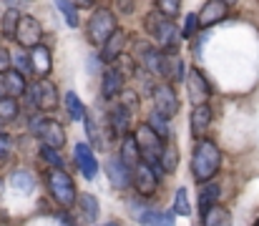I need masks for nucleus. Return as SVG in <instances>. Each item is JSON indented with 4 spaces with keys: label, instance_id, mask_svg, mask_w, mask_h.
Segmentation results:
<instances>
[{
    "label": "nucleus",
    "instance_id": "obj_48",
    "mask_svg": "<svg viewBox=\"0 0 259 226\" xmlns=\"http://www.w3.org/2000/svg\"><path fill=\"white\" fill-rule=\"evenodd\" d=\"M222 3H224V5H227V8H229V5H237V3H239V0H222Z\"/></svg>",
    "mask_w": 259,
    "mask_h": 226
},
{
    "label": "nucleus",
    "instance_id": "obj_2",
    "mask_svg": "<svg viewBox=\"0 0 259 226\" xmlns=\"http://www.w3.org/2000/svg\"><path fill=\"white\" fill-rule=\"evenodd\" d=\"M46 186H48V194H51L63 209L76 206L78 191H76L73 178H71L63 168H51V171L46 173Z\"/></svg>",
    "mask_w": 259,
    "mask_h": 226
},
{
    "label": "nucleus",
    "instance_id": "obj_37",
    "mask_svg": "<svg viewBox=\"0 0 259 226\" xmlns=\"http://www.w3.org/2000/svg\"><path fill=\"white\" fill-rule=\"evenodd\" d=\"M40 158H43L51 168H63V166H66V161H63L61 151L51 149V146H43V149H40Z\"/></svg>",
    "mask_w": 259,
    "mask_h": 226
},
{
    "label": "nucleus",
    "instance_id": "obj_14",
    "mask_svg": "<svg viewBox=\"0 0 259 226\" xmlns=\"http://www.w3.org/2000/svg\"><path fill=\"white\" fill-rule=\"evenodd\" d=\"M126 53V33L121 30V28H116L113 33H111V38L101 46V61L103 63H116V58L118 56H123Z\"/></svg>",
    "mask_w": 259,
    "mask_h": 226
},
{
    "label": "nucleus",
    "instance_id": "obj_42",
    "mask_svg": "<svg viewBox=\"0 0 259 226\" xmlns=\"http://www.w3.org/2000/svg\"><path fill=\"white\" fill-rule=\"evenodd\" d=\"M113 8L121 15H131L134 13V0H113Z\"/></svg>",
    "mask_w": 259,
    "mask_h": 226
},
{
    "label": "nucleus",
    "instance_id": "obj_45",
    "mask_svg": "<svg viewBox=\"0 0 259 226\" xmlns=\"http://www.w3.org/2000/svg\"><path fill=\"white\" fill-rule=\"evenodd\" d=\"M76 8H96V0H73Z\"/></svg>",
    "mask_w": 259,
    "mask_h": 226
},
{
    "label": "nucleus",
    "instance_id": "obj_26",
    "mask_svg": "<svg viewBox=\"0 0 259 226\" xmlns=\"http://www.w3.org/2000/svg\"><path fill=\"white\" fill-rule=\"evenodd\" d=\"M146 123H149V128H154V133H156L159 139H164V141H169V139H171V126H169V118H166V116H161L159 111H151Z\"/></svg>",
    "mask_w": 259,
    "mask_h": 226
},
{
    "label": "nucleus",
    "instance_id": "obj_20",
    "mask_svg": "<svg viewBox=\"0 0 259 226\" xmlns=\"http://www.w3.org/2000/svg\"><path fill=\"white\" fill-rule=\"evenodd\" d=\"M108 123H111V131L113 136H128V128H131V113L121 106H113L108 111Z\"/></svg>",
    "mask_w": 259,
    "mask_h": 226
},
{
    "label": "nucleus",
    "instance_id": "obj_49",
    "mask_svg": "<svg viewBox=\"0 0 259 226\" xmlns=\"http://www.w3.org/2000/svg\"><path fill=\"white\" fill-rule=\"evenodd\" d=\"M106 226H123V224H121V221H108Z\"/></svg>",
    "mask_w": 259,
    "mask_h": 226
},
{
    "label": "nucleus",
    "instance_id": "obj_19",
    "mask_svg": "<svg viewBox=\"0 0 259 226\" xmlns=\"http://www.w3.org/2000/svg\"><path fill=\"white\" fill-rule=\"evenodd\" d=\"M35 83H38V88H35V93H38V111L51 113L56 108V103H58V88L51 80H35Z\"/></svg>",
    "mask_w": 259,
    "mask_h": 226
},
{
    "label": "nucleus",
    "instance_id": "obj_11",
    "mask_svg": "<svg viewBox=\"0 0 259 226\" xmlns=\"http://www.w3.org/2000/svg\"><path fill=\"white\" fill-rule=\"evenodd\" d=\"M106 176H108V181H111V186H113L116 191L131 189V171L121 163L118 156H111V158L106 161Z\"/></svg>",
    "mask_w": 259,
    "mask_h": 226
},
{
    "label": "nucleus",
    "instance_id": "obj_8",
    "mask_svg": "<svg viewBox=\"0 0 259 226\" xmlns=\"http://www.w3.org/2000/svg\"><path fill=\"white\" fill-rule=\"evenodd\" d=\"M13 38L18 40L20 48H35L40 43V38H43V28H40V23L33 15H20Z\"/></svg>",
    "mask_w": 259,
    "mask_h": 226
},
{
    "label": "nucleus",
    "instance_id": "obj_35",
    "mask_svg": "<svg viewBox=\"0 0 259 226\" xmlns=\"http://www.w3.org/2000/svg\"><path fill=\"white\" fill-rule=\"evenodd\" d=\"M20 113V106H18V98H0V121H13L15 116Z\"/></svg>",
    "mask_w": 259,
    "mask_h": 226
},
{
    "label": "nucleus",
    "instance_id": "obj_25",
    "mask_svg": "<svg viewBox=\"0 0 259 226\" xmlns=\"http://www.w3.org/2000/svg\"><path fill=\"white\" fill-rule=\"evenodd\" d=\"M201 226H232L229 209H224L222 204H217L214 209H209V211L201 216Z\"/></svg>",
    "mask_w": 259,
    "mask_h": 226
},
{
    "label": "nucleus",
    "instance_id": "obj_9",
    "mask_svg": "<svg viewBox=\"0 0 259 226\" xmlns=\"http://www.w3.org/2000/svg\"><path fill=\"white\" fill-rule=\"evenodd\" d=\"M131 186L136 189V194L151 196V194H156V189H159V176H156V171H154L149 163L141 161V163L131 171Z\"/></svg>",
    "mask_w": 259,
    "mask_h": 226
},
{
    "label": "nucleus",
    "instance_id": "obj_28",
    "mask_svg": "<svg viewBox=\"0 0 259 226\" xmlns=\"http://www.w3.org/2000/svg\"><path fill=\"white\" fill-rule=\"evenodd\" d=\"M169 20H171V18L161 15V13H159V10L154 8V10H151V13H149V15L144 18V28H146V33H149V35H151V38L156 40V35L161 33V28H164V25H166Z\"/></svg>",
    "mask_w": 259,
    "mask_h": 226
},
{
    "label": "nucleus",
    "instance_id": "obj_22",
    "mask_svg": "<svg viewBox=\"0 0 259 226\" xmlns=\"http://www.w3.org/2000/svg\"><path fill=\"white\" fill-rule=\"evenodd\" d=\"M76 201H78V211H81L83 221L96 224V221H98V214H101V204H98V199H96L93 194H81Z\"/></svg>",
    "mask_w": 259,
    "mask_h": 226
},
{
    "label": "nucleus",
    "instance_id": "obj_30",
    "mask_svg": "<svg viewBox=\"0 0 259 226\" xmlns=\"http://www.w3.org/2000/svg\"><path fill=\"white\" fill-rule=\"evenodd\" d=\"M10 184H13V189H18L20 194H30V191L35 189V178H33V173H28V171H13V173H10Z\"/></svg>",
    "mask_w": 259,
    "mask_h": 226
},
{
    "label": "nucleus",
    "instance_id": "obj_46",
    "mask_svg": "<svg viewBox=\"0 0 259 226\" xmlns=\"http://www.w3.org/2000/svg\"><path fill=\"white\" fill-rule=\"evenodd\" d=\"M5 3V8H13V10H20V5H23V0H3Z\"/></svg>",
    "mask_w": 259,
    "mask_h": 226
},
{
    "label": "nucleus",
    "instance_id": "obj_16",
    "mask_svg": "<svg viewBox=\"0 0 259 226\" xmlns=\"http://www.w3.org/2000/svg\"><path fill=\"white\" fill-rule=\"evenodd\" d=\"M211 118H214V113H211V106H209V103H204V106H194L191 118H189V126H191L194 139H201V136L206 133Z\"/></svg>",
    "mask_w": 259,
    "mask_h": 226
},
{
    "label": "nucleus",
    "instance_id": "obj_7",
    "mask_svg": "<svg viewBox=\"0 0 259 226\" xmlns=\"http://www.w3.org/2000/svg\"><path fill=\"white\" fill-rule=\"evenodd\" d=\"M151 98H154V111H159L161 116L174 118V116L179 113V96H176L171 83H159V85H154Z\"/></svg>",
    "mask_w": 259,
    "mask_h": 226
},
{
    "label": "nucleus",
    "instance_id": "obj_43",
    "mask_svg": "<svg viewBox=\"0 0 259 226\" xmlns=\"http://www.w3.org/2000/svg\"><path fill=\"white\" fill-rule=\"evenodd\" d=\"M10 68H13V66H10V51L0 46V75L8 73Z\"/></svg>",
    "mask_w": 259,
    "mask_h": 226
},
{
    "label": "nucleus",
    "instance_id": "obj_32",
    "mask_svg": "<svg viewBox=\"0 0 259 226\" xmlns=\"http://www.w3.org/2000/svg\"><path fill=\"white\" fill-rule=\"evenodd\" d=\"M10 66L20 75H33L30 73V56L25 53V48H15V53H10Z\"/></svg>",
    "mask_w": 259,
    "mask_h": 226
},
{
    "label": "nucleus",
    "instance_id": "obj_17",
    "mask_svg": "<svg viewBox=\"0 0 259 226\" xmlns=\"http://www.w3.org/2000/svg\"><path fill=\"white\" fill-rule=\"evenodd\" d=\"M123 83H126V78L116 71V66H108L103 71V80H101V96L103 98H116L123 91Z\"/></svg>",
    "mask_w": 259,
    "mask_h": 226
},
{
    "label": "nucleus",
    "instance_id": "obj_27",
    "mask_svg": "<svg viewBox=\"0 0 259 226\" xmlns=\"http://www.w3.org/2000/svg\"><path fill=\"white\" fill-rule=\"evenodd\" d=\"M159 168H161V173H174L179 168V149L174 144H164L161 158H159Z\"/></svg>",
    "mask_w": 259,
    "mask_h": 226
},
{
    "label": "nucleus",
    "instance_id": "obj_4",
    "mask_svg": "<svg viewBox=\"0 0 259 226\" xmlns=\"http://www.w3.org/2000/svg\"><path fill=\"white\" fill-rule=\"evenodd\" d=\"M116 28H118L116 25V15L108 8H96L86 23V35L93 46H103Z\"/></svg>",
    "mask_w": 259,
    "mask_h": 226
},
{
    "label": "nucleus",
    "instance_id": "obj_51",
    "mask_svg": "<svg viewBox=\"0 0 259 226\" xmlns=\"http://www.w3.org/2000/svg\"><path fill=\"white\" fill-rule=\"evenodd\" d=\"M252 226H259V219H257V221H254V224H252Z\"/></svg>",
    "mask_w": 259,
    "mask_h": 226
},
{
    "label": "nucleus",
    "instance_id": "obj_47",
    "mask_svg": "<svg viewBox=\"0 0 259 226\" xmlns=\"http://www.w3.org/2000/svg\"><path fill=\"white\" fill-rule=\"evenodd\" d=\"M0 98H5V83H3V75H0Z\"/></svg>",
    "mask_w": 259,
    "mask_h": 226
},
{
    "label": "nucleus",
    "instance_id": "obj_6",
    "mask_svg": "<svg viewBox=\"0 0 259 226\" xmlns=\"http://www.w3.org/2000/svg\"><path fill=\"white\" fill-rule=\"evenodd\" d=\"M184 83H186V96H189V101H191V106H204V103H209V98H211V85H209V80L204 78V73L199 71V68H191L186 78H184Z\"/></svg>",
    "mask_w": 259,
    "mask_h": 226
},
{
    "label": "nucleus",
    "instance_id": "obj_23",
    "mask_svg": "<svg viewBox=\"0 0 259 226\" xmlns=\"http://www.w3.org/2000/svg\"><path fill=\"white\" fill-rule=\"evenodd\" d=\"M3 83H5V96L8 98H20L25 93V88H28L25 75H20L18 71H13V68L8 73H3Z\"/></svg>",
    "mask_w": 259,
    "mask_h": 226
},
{
    "label": "nucleus",
    "instance_id": "obj_24",
    "mask_svg": "<svg viewBox=\"0 0 259 226\" xmlns=\"http://www.w3.org/2000/svg\"><path fill=\"white\" fill-rule=\"evenodd\" d=\"M139 224L141 226H174L176 216L169 211H159V209H146L144 214H139Z\"/></svg>",
    "mask_w": 259,
    "mask_h": 226
},
{
    "label": "nucleus",
    "instance_id": "obj_13",
    "mask_svg": "<svg viewBox=\"0 0 259 226\" xmlns=\"http://www.w3.org/2000/svg\"><path fill=\"white\" fill-rule=\"evenodd\" d=\"M159 75L166 78V83H179V80H184L186 73H184V61H181V56H179V53H164V51H161Z\"/></svg>",
    "mask_w": 259,
    "mask_h": 226
},
{
    "label": "nucleus",
    "instance_id": "obj_39",
    "mask_svg": "<svg viewBox=\"0 0 259 226\" xmlns=\"http://www.w3.org/2000/svg\"><path fill=\"white\" fill-rule=\"evenodd\" d=\"M83 121H86V133H88V141H91V146H96V149H103V139H101V131H98L96 121H93L91 116H83Z\"/></svg>",
    "mask_w": 259,
    "mask_h": 226
},
{
    "label": "nucleus",
    "instance_id": "obj_21",
    "mask_svg": "<svg viewBox=\"0 0 259 226\" xmlns=\"http://www.w3.org/2000/svg\"><path fill=\"white\" fill-rule=\"evenodd\" d=\"M219 196H222L219 184H214V181L201 184V191H199V214L204 216L209 209H214V206L219 204Z\"/></svg>",
    "mask_w": 259,
    "mask_h": 226
},
{
    "label": "nucleus",
    "instance_id": "obj_5",
    "mask_svg": "<svg viewBox=\"0 0 259 226\" xmlns=\"http://www.w3.org/2000/svg\"><path fill=\"white\" fill-rule=\"evenodd\" d=\"M28 126H30V131L43 141V146H51V149H58V151L66 146V128H63L56 118L33 116Z\"/></svg>",
    "mask_w": 259,
    "mask_h": 226
},
{
    "label": "nucleus",
    "instance_id": "obj_31",
    "mask_svg": "<svg viewBox=\"0 0 259 226\" xmlns=\"http://www.w3.org/2000/svg\"><path fill=\"white\" fill-rule=\"evenodd\" d=\"M174 216H191V204H189V191L184 189V186H179L176 189V194H174Z\"/></svg>",
    "mask_w": 259,
    "mask_h": 226
},
{
    "label": "nucleus",
    "instance_id": "obj_18",
    "mask_svg": "<svg viewBox=\"0 0 259 226\" xmlns=\"http://www.w3.org/2000/svg\"><path fill=\"white\" fill-rule=\"evenodd\" d=\"M118 158H121V163H123L128 171H134V168L141 163V151H139V144H136L134 133H128V136H123V139H121Z\"/></svg>",
    "mask_w": 259,
    "mask_h": 226
},
{
    "label": "nucleus",
    "instance_id": "obj_3",
    "mask_svg": "<svg viewBox=\"0 0 259 226\" xmlns=\"http://www.w3.org/2000/svg\"><path fill=\"white\" fill-rule=\"evenodd\" d=\"M136 144H139V151H141V161L149 163L156 176L161 178V168H159V158H161V151H164V139H159L154 133V128H149V123H141L136 126V133H134Z\"/></svg>",
    "mask_w": 259,
    "mask_h": 226
},
{
    "label": "nucleus",
    "instance_id": "obj_34",
    "mask_svg": "<svg viewBox=\"0 0 259 226\" xmlns=\"http://www.w3.org/2000/svg\"><path fill=\"white\" fill-rule=\"evenodd\" d=\"M18 20H20V13H18V10H13V8H8V10H5V15H3V20H0V30H3V35H5V38H13V35H15Z\"/></svg>",
    "mask_w": 259,
    "mask_h": 226
},
{
    "label": "nucleus",
    "instance_id": "obj_33",
    "mask_svg": "<svg viewBox=\"0 0 259 226\" xmlns=\"http://www.w3.org/2000/svg\"><path fill=\"white\" fill-rule=\"evenodd\" d=\"M56 8L61 10V15L66 18V23L71 28H78V8L73 5V0H53Z\"/></svg>",
    "mask_w": 259,
    "mask_h": 226
},
{
    "label": "nucleus",
    "instance_id": "obj_40",
    "mask_svg": "<svg viewBox=\"0 0 259 226\" xmlns=\"http://www.w3.org/2000/svg\"><path fill=\"white\" fill-rule=\"evenodd\" d=\"M199 30H201V25H199L196 13H189V15H186V23H184V28H181V38H194Z\"/></svg>",
    "mask_w": 259,
    "mask_h": 226
},
{
    "label": "nucleus",
    "instance_id": "obj_38",
    "mask_svg": "<svg viewBox=\"0 0 259 226\" xmlns=\"http://www.w3.org/2000/svg\"><path fill=\"white\" fill-rule=\"evenodd\" d=\"M156 10L166 18H176L181 13V0H156Z\"/></svg>",
    "mask_w": 259,
    "mask_h": 226
},
{
    "label": "nucleus",
    "instance_id": "obj_36",
    "mask_svg": "<svg viewBox=\"0 0 259 226\" xmlns=\"http://www.w3.org/2000/svg\"><path fill=\"white\" fill-rule=\"evenodd\" d=\"M118 106H121V108H126L128 113L139 111V93H136V91H131V88H123V91L118 93Z\"/></svg>",
    "mask_w": 259,
    "mask_h": 226
},
{
    "label": "nucleus",
    "instance_id": "obj_12",
    "mask_svg": "<svg viewBox=\"0 0 259 226\" xmlns=\"http://www.w3.org/2000/svg\"><path fill=\"white\" fill-rule=\"evenodd\" d=\"M73 158H76V166L81 168L86 181H93L98 176V161H96V153H93V149L88 144H76Z\"/></svg>",
    "mask_w": 259,
    "mask_h": 226
},
{
    "label": "nucleus",
    "instance_id": "obj_50",
    "mask_svg": "<svg viewBox=\"0 0 259 226\" xmlns=\"http://www.w3.org/2000/svg\"><path fill=\"white\" fill-rule=\"evenodd\" d=\"M0 133H3V121H0Z\"/></svg>",
    "mask_w": 259,
    "mask_h": 226
},
{
    "label": "nucleus",
    "instance_id": "obj_1",
    "mask_svg": "<svg viewBox=\"0 0 259 226\" xmlns=\"http://www.w3.org/2000/svg\"><path fill=\"white\" fill-rule=\"evenodd\" d=\"M222 166V151L211 139H196L191 149V176L196 184L214 181Z\"/></svg>",
    "mask_w": 259,
    "mask_h": 226
},
{
    "label": "nucleus",
    "instance_id": "obj_15",
    "mask_svg": "<svg viewBox=\"0 0 259 226\" xmlns=\"http://www.w3.org/2000/svg\"><path fill=\"white\" fill-rule=\"evenodd\" d=\"M227 13H229V8L222 3V0H206L204 5H201V10H199V25L201 28H211V25H217V23H222L224 18H227Z\"/></svg>",
    "mask_w": 259,
    "mask_h": 226
},
{
    "label": "nucleus",
    "instance_id": "obj_10",
    "mask_svg": "<svg viewBox=\"0 0 259 226\" xmlns=\"http://www.w3.org/2000/svg\"><path fill=\"white\" fill-rule=\"evenodd\" d=\"M30 73L35 75V78H40V80H46L51 71H53V56H51V48L48 46H43V43H38L35 48H30Z\"/></svg>",
    "mask_w": 259,
    "mask_h": 226
},
{
    "label": "nucleus",
    "instance_id": "obj_29",
    "mask_svg": "<svg viewBox=\"0 0 259 226\" xmlns=\"http://www.w3.org/2000/svg\"><path fill=\"white\" fill-rule=\"evenodd\" d=\"M66 111H68V118L71 121H83V116H86V106H83V101L73 93V91H68L66 93Z\"/></svg>",
    "mask_w": 259,
    "mask_h": 226
},
{
    "label": "nucleus",
    "instance_id": "obj_44",
    "mask_svg": "<svg viewBox=\"0 0 259 226\" xmlns=\"http://www.w3.org/2000/svg\"><path fill=\"white\" fill-rule=\"evenodd\" d=\"M204 40H206V35H199V38H194V43H191V51H194V56L196 58H201V53H204Z\"/></svg>",
    "mask_w": 259,
    "mask_h": 226
},
{
    "label": "nucleus",
    "instance_id": "obj_41",
    "mask_svg": "<svg viewBox=\"0 0 259 226\" xmlns=\"http://www.w3.org/2000/svg\"><path fill=\"white\" fill-rule=\"evenodd\" d=\"M13 146H15V144H13V139H10V136H5V133H0V161L10 156Z\"/></svg>",
    "mask_w": 259,
    "mask_h": 226
}]
</instances>
